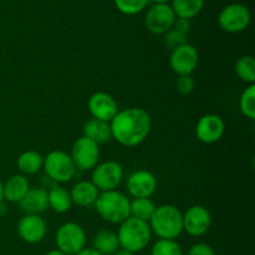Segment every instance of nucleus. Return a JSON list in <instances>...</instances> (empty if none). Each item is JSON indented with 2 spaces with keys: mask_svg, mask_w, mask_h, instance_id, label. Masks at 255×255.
<instances>
[{
  "mask_svg": "<svg viewBox=\"0 0 255 255\" xmlns=\"http://www.w3.org/2000/svg\"><path fill=\"white\" fill-rule=\"evenodd\" d=\"M112 138L121 146L136 147L148 137L152 120L148 112L141 107H128L119 111L110 122Z\"/></svg>",
  "mask_w": 255,
  "mask_h": 255,
  "instance_id": "obj_1",
  "label": "nucleus"
},
{
  "mask_svg": "<svg viewBox=\"0 0 255 255\" xmlns=\"http://www.w3.org/2000/svg\"><path fill=\"white\" fill-rule=\"evenodd\" d=\"M148 224L158 239H176L183 232V213L173 204H162L156 207Z\"/></svg>",
  "mask_w": 255,
  "mask_h": 255,
  "instance_id": "obj_2",
  "label": "nucleus"
},
{
  "mask_svg": "<svg viewBox=\"0 0 255 255\" xmlns=\"http://www.w3.org/2000/svg\"><path fill=\"white\" fill-rule=\"evenodd\" d=\"M129 199L122 192L114 191L100 192L99 198L95 202V208L104 221L112 224H121L129 216Z\"/></svg>",
  "mask_w": 255,
  "mask_h": 255,
  "instance_id": "obj_3",
  "label": "nucleus"
},
{
  "mask_svg": "<svg viewBox=\"0 0 255 255\" xmlns=\"http://www.w3.org/2000/svg\"><path fill=\"white\" fill-rule=\"evenodd\" d=\"M116 234L119 238L120 248L127 249L132 253L143 251L152 238L149 224L133 217H128L126 221L122 222Z\"/></svg>",
  "mask_w": 255,
  "mask_h": 255,
  "instance_id": "obj_4",
  "label": "nucleus"
},
{
  "mask_svg": "<svg viewBox=\"0 0 255 255\" xmlns=\"http://www.w3.org/2000/svg\"><path fill=\"white\" fill-rule=\"evenodd\" d=\"M42 169L51 181L57 183H67L76 173V167L69 153L64 151H51L44 157Z\"/></svg>",
  "mask_w": 255,
  "mask_h": 255,
  "instance_id": "obj_5",
  "label": "nucleus"
},
{
  "mask_svg": "<svg viewBox=\"0 0 255 255\" xmlns=\"http://www.w3.org/2000/svg\"><path fill=\"white\" fill-rule=\"evenodd\" d=\"M55 243L57 251L66 255H76L86 248V232L80 224L67 222L57 229Z\"/></svg>",
  "mask_w": 255,
  "mask_h": 255,
  "instance_id": "obj_6",
  "label": "nucleus"
},
{
  "mask_svg": "<svg viewBox=\"0 0 255 255\" xmlns=\"http://www.w3.org/2000/svg\"><path fill=\"white\" fill-rule=\"evenodd\" d=\"M70 157L76 169L91 171L99 164L100 161L99 144L85 136L79 137L72 144Z\"/></svg>",
  "mask_w": 255,
  "mask_h": 255,
  "instance_id": "obj_7",
  "label": "nucleus"
},
{
  "mask_svg": "<svg viewBox=\"0 0 255 255\" xmlns=\"http://www.w3.org/2000/svg\"><path fill=\"white\" fill-rule=\"evenodd\" d=\"M124 179V168L116 161H105L92 169L91 182L100 192L114 191Z\"/></svg>",
  "mask_w": 255,
  "mask_h": 255,
  "instance_id": "obj_8",
  "label": "nucleus"
},
{
  "mask_svg": "<svg viewBox=\"0 0 255 255\" xmlns=\"http://www.w3.org/2000/svg\"><path fill=\"white\" fill-rule=\"evenodd\" d=\"M218 22L227 32L237 34L244 31L251 24V11L243 4H229L219 12Z\"/></svg>",
  "mask_w": 255,
  "mask_h": 255,
  "instance_id": "obj_9",
  "label": "nucleus"
},
{
  "mask_svg": "<svg viewBox=\"0 0 255 255\" xmlns=\"http://www.w3.org/2000/svg\"><path fill=\"white\" fill-rule=\"evenodd\" d=\"M212 227V214L204 206H192L183 213V231L192 237H202Z\"/></svg>",
  "mask_w": 255,
  "mask_h": 255,
  "instance_id": "obj_10",
  "label": "nucleus"
},
{
  "mask_svg": "<svg viewBox=\"0 0 255 255\" xmlns=\"http://www.w3.org/2000/svg\"><path fill=\"white\" fill-rule=\"evenodd\" d=\"M198 50L191 44H184L177 49L172 50L169 56V66L174 74L192 75L198 66Z\"/></svg>",
  "mask_w": 255,
  "mask_h": 255,
  "instance_id": "obj_11",
  "label": "nucleus"
},
{
  "mask_svg": "<svg viewBox=\"0 0 255 255\" xmlns=\"http://www.w3.org/2000/svg\"><path fill=\"white\" fill-rule=\"evenodd\" d=\"M174 20H176V15L171 5L156 4L147 11L144 24L152 34L162 35L173 27Z\"/></svg>",
  "mask_w": 255,
  "mask_h": 255,
  "instance_id": "obj_12",
  "label": "nucleus"
},
{
  "mask_svg": "<svg viewBox=\"0 0 255 255\" xmlns=\"http://www.w3.org/2000/svg\"><path fill=\"white\" fill-rule=\"evenodd\" d=\"M19 238L27 244H37L47 233V224L39 214H25L16 227Z\"/></svg>",
  "mask_w": 255,
  "mask_h": 255,
  "instance_id": "obj_13",
  "label": "nucleus"
},
{
  "mask_svg": "<svg viewBox=\"0 0 255 255\" xmlns=\"http://www.w3.org/2000/svg\"><path fill=\"white\" fill-rule=\"evenodd\" d=\"M194 132H196L197 138L203 143H216L223 137L226 132V124L218 115H204L197 121Z\"/></svg>",
  "mask_w": 255,
  "mask_h": 255,
  "instance_id": "obj_14",
  "label": "nucleus"
},
{
  "mask_svg": "<svg viewBox=\"0 0 255 255\" xmlns=\"http://www.w3.org/2000/svg\"><path fill=\"white\" fill-rule=\"evenodd\" d=\"M126 187L133 198H149L157 189L156 176L146 169H139L129 174Z\"/></svg>",
  "mask_w": 255,
  "mask_h": 255,
  "instance_id": "obj_15",
  "label": "nucleus"
},
{
  "mask_svg": "<svg viewBox=\"0 0 255 255\" xmlns=\"http://www.w3.org/2000/svg\"><path fill=\"white\" fill-rule=\"evenodd\" d=\"M87 109L92 119L101 120L105 122H111V120L119 112V106L114 97L104 91L95 92L91 95L87 102Z\"/></svg>",
  "mask_w": 255,
  "mask_h": 255,
  "instance_id": "obj_16",
  "label": "nucleus"
},
{
  "mask_svg": "<svg viewBox=\"0 0 255 255\" xmlns=\"http://www.w3.org/2000/svg\"><path fill=\"white\" fill-rule=\"evenodd\" d=\"M30 188H31V186H30V182L26 178V176H24V174H14L2 183L4 201L19 204L22 201V198L26 196Z\"/></svg>",
  "mask_w": 255,
  "mask_h": 255,
  "instance_id": "obj_17",
  "label": "nucleus"
},
{
  "mask_svg": "<svg viewBox=\"0 0 255 255\" xmlns=\"http://www.w3.org/2000/svg\"><path fill=\"white\" fill-rule=\"evenodd\" d=\"M20 209L25 214H41L49 208L47 191L44 188H30L26 196L19 203Z\"/></svg>",
  "mask_w": 255,
  "mask_h": 255,
  "instance_id": "obj_18",
  "label": "nucleus"
},
{
  "mask_svg": "<svg viewBox=\"0 0 255 255\" xmlns=\"http://www.w3.org/2000/svg\"><path fill=\"white\" fill-rule=\"evenodd\" d=\"M100 191L91 181H80L70 191L72 204L79 207L94 206L96 199L99 198Z\"/></svg>",
  "mask_w": 255,
  "mask_h": 255,
  "instance_id": "obj_19",
  "label": "nucleus"
},
{
  "mask_svg": "<svg viewBox=\"0 0 255 255\" xmlns=\"http://www.w3.org/2000/svg\"><path fill=\"white\" fill-rule=\"evenodd\" d=\"M84 136L90 138L91 141L96 142L97 144L106 143L110 139H112L111 127L110 122L101 121V120L90 119L86 124L84 125Z\"/></svg>",
  "mask_w": 255,
  "mask_h": 255,
  "instance_id": "obj_20",
  "label": "nucleus"
},
{
  "mask_svg": "<svg viewBox=\"0 0 255 255\" xmlns=\"http://www.w3.org/2000/svg\"><path fill=\"white\" fill-rule=\"evenodd\" d=\"M16 166L21 174L24 176H31V174H36L40 172L44 166V157L41 153L34 151V149H29L22 153L19 154L16 159Z\"/></svg>",
  "mask_w": 255,
  "mask_h": 255,
  "instance_id": "obj_21",
  "label": "nucleus"
},
{
  "mask_svg": "<svg viewBox=\"0 0 255 255\" xmlns=\"http://www.w3.org/2000/svg\"><path fill=\"white\" fill-rule=\"evenodd\" d=\"M47 202L49 208H51L55 213H66L72 206L70 192L61 186H54L50 191H47Z\"/></svg>",
  "mask_w": 255,
  "mask_h": 255,
  "instance_id": "obj_22",
  "label": "nucleus"
},
{
  "mask_svg": "<svg viewBox=\"0 0 255 255\" xmlns=\"http://www.w3.org/2000/svg\"><path fill=\"white\" fill-rule=\"evenodd\" d=\"M94 249L102 255H114L120 249L117 234L112 231H100L94 237Z\"/></svg>",
  "mask_w": 255,
  "mask_h": 255,
  "instance_id": "obj_23",
  "label": "nucleus"
},
{
  "mask_svg": "<svg viewBox=\"0 0 255 255\" xmlns=\"http://www.w3.org/2000/svg\"><path fill=\"white\" fill-rule=\"evenodd\" d=\"M203 5L204 0H173L171 7L176 17L191 20L202 11Z\"/></svg>",
  "mask_w": 255,
  "mask_h": 255,
  "instance_id": "obj_24",
  "label": "nucleus"
},
{
  "mask_svg": "<svg viewBox=\"0 0 255 255\" xmlns=\"http://www.w3.org/2000/svg\"><path fill=\"white\" fill-rule=\"evenodd\" d=\"M154 209L156 206L149 198H133L129 202V216L147 223L153 216Z\"/></svg>",
  "mask_w": 255,
  "mask_h": 255,
  "instance_id": "obj_25",
  "label": "nucleus"
},
{
  "mask_svg": "<svg viewBox=\"0 0 255 255\" xmlns=\"http://www.w3.org/2000/svg\"><path fill=\"white\" fill-rule=\"evenodd\" d=\"M234 71L237 76L246 84H255V60L251 55L239 57L234 65Z\"/></svg>",
  "mask_w": 255,
  "mask_h": 255,
  "instance_id": "obj_26",
  "label": "nucleus"
},
{
  "mask_svg": "<svg viewBox=\"0 0 255 255\" xmlns=\"http://www.w3.org/2000/svg\"><path fill=\"white\" fill-rule=\"evenodd\" d=\"M239 110L249 120H255V84L248 85L239 99Z\"/></svg>",
  "mask_w": 255,
  "mask_h": 255,
  "instance_id": "obj_27",
  "label": "nucleus"
},
{
  "mask_svg": "<svg viewBox=\"0 0 255 255\" xmlns=\"http://www.w3.org/2000/svg\"><path fill=\"white\" fill-rule=\"evenodd\" d=\"M151 255H183V249L176 239H158L152 247Z\"/></svg>",
  "mask_w": 255,
  "mask_h": 255,
  "instance_id": "obj_28",
  "label": "nucleus"
},
{
  "mask_svg": "<svg viewBox=\"0 0 255 255\" xmlns=\"http://www.w3.org/2000/svg\"><path fill=\"white\" fill-rule=\"evenodd\" d=\"M115 4L122 14L134 15L146 7L148 0H115Z\"/></svg>",
  "mask_w": 255,
  "mask_h": 255,
  "instance_id": "obj_29",
  "label": "nucleus"
},
{
  "mask_svg": "<svg viewBox=\"0 0 255 255\" xmlns=\"http://www.w3.org/2000/svg\"><path fill=\"white\" fill-rule=\"evenodd\" d=\"M164 35V45H166L167 47H168L169 50H174L177 49V47L182 46V45L187 44V35L186 34H182V32L177 31L176 29H169L168 31L166 32Z\"/></svg>",
  "mask_w": 255,
  "mask_h": 255,
  "instance_id": "obj_30",
  "label": "nucleus"
},
{
  "mask_svg": "<svg viewBox=\"0 0 255 255\" xmlns=\"http://www.w3.org/2000/svg\"><path fill=\"white\" fill-rule=\"evenodd\" d=\"M196 87V81L192 75H179L176 80V89L181 95H191Z\"/></svg>",
  "mask_w": 255,
  "mask_h": 255,
  "instance_id": "obj_31",
  "label": "nucleus"
},
{
  "mask_svg": "<svg viewBox=\"0 0 255 255\" xmlns=\"http://www.w3.org/2000/svg\"><path fill=\"white\" fill-rule=\"evenodd\" d=\"M188 255H216V252L209 244L197 243L189 248Z\"/></svg>",
  "mask_w": 255,
  "mask_h": 255,
  "instance_id": "obj_32",
  "label": "nucleus"
},
{
  "mask_svg": "<svg viewBox=\"0 0 255 255\" xmlns=\"http://www.w3.org/2000/svg\"><path fill=\"white\" fill-rule=\"evenodd\" d=\"M191 20L188 19H182V17H177L174 20L173 29H176L177 31L182 32V34H188L189 30H191Z\"/></svg>",
  "mask_w": 255,
  "mask_h": 255,
  "instance_id": "obj_33",
  "label": "nucleus"
},
{
  "mask_svg": "<svg viewBox=\"0 0 255 255\" xmlns=\"http://www.w3.org/2000/svg\"><path fill=\"white\" fill-rule=\"evenodd\" d=\"M76 255H102V254H100L99 252L95 251L94 248H84L81 252H80V253H77Z\"/></svg>",
  "mask_w": 255,
  "mask_h": 255,
  "instance_id": "obj_34",
  "label": "nucleus"
},
{
  "mask_svg": "<svg viewBox=\"0 0 255 255\" xmlns=\"http://www.w3.org/2000/svg\"><path fill=\"white\" fill-rule=\"evenodd\" d=\"M114 255H134V253H132V252L127 251V249H124V248H120L119 251L116 252Z\"/></svg>",
  "mask_w": 255,
  "mask_h": 255,
  "instance_id": "obj_35",
  "label": "nucleus"
},
{
  "mask_svg": "<svg viewBox=\"0 0 255 255\" xmlns=\"http://www.w3.org/2000/svg\"><path fill=\"white\" fill-rule=\"evenodd\" d=\"M45 255H66V254H64L62 252L57 251V249H54V251H50L49 253H46Z\"/></svg>",
  "mask_w": 255,
  "mask_h": 255,
  "instance_id": "obj_36",
  "label": "nucleus"
},
{
  "mask_svg": "<svg viewBox=\"0 0 255 255\" xmlns=\"http://www.w3.org/2000/svg\"><path fill=\"white\" fill-rule=\"evenodd\" d=\"M4 202V194H2V182L0 181V203Z\"/></svg>",
  "mask_w": 255,
  "mask_h": 255,
  "instance_id": "obj_37",
  "label": "nucleus"
},
{
  "mask_svg": "<svg viewBox=\"0 0 255 255\" xmlns=\"http://www.w3.org/2000/svg\"><path fill=\"white\" fill-rule=\"evenodd\" d=\"M153 1L157 2V4H167L169 0H153Z\"/></svg>",
  "mask_w": 255,
  "mask_h": 255,
  "instance_id": "obj_38",
  "label": "nucleus"
}]
</instances>
